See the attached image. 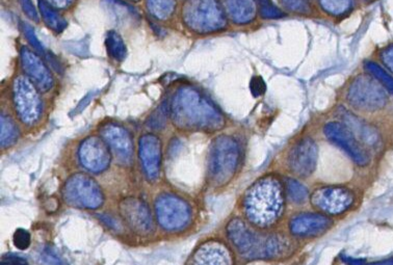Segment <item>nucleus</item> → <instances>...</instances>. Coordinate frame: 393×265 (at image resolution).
<instances>
[{
    "instance_id": "ea45409f",
    "label": "nucleus",
    "mask_w": 393,
    "mask_h": 265,
    "mask_svg": "<svg viewBox=\"0 0 393 265\" xmlns=\"http://www.w3.org/2000/svg\"><path fill=\"white\" fill-rule=\"evenodd\" d=\"M69 49H71L70 51H74V50L77 51V49H80V51H82V53H84V55H87V46H85V43L84 41H80V42L75 43V44H74L73 43V44L70 45V47H69ZM76 51H75V53H76Z\"/></svg>"
},
{
    "instance_id": "c756f323",
    "label": "nucleus",
    "mask_w": 393,
    "mask_h": 265,
    "mask_svg": "<svg viewBox=\"0 0 393 265\" xmlns=\"http://www.w3.org/2000/svg\"><path fill=\"white\" fill-rule=\"evenodd\" d=\"M260 15L266 19L284 17V13L280 11L271 0H258Z\"/></svg>"
},
{
    "instance_id": "aec40b11",
    "label": "nucleus",
    "mask_w": 393,
    "mask_h": 265,
    "mask_svg": "<svg viewBox=\"0 0 393 265\" xmlns=\"http://www.w3.org/2000/svg\"><path fill=\"white\" fill-rule=\"evenodd\" d=\"M338 114L343 122L345 123V127L352 132L357 141H361L368 146H375L378 144V134L372 126L368 125L365 121L361 120L358 117L343 107L339 109Z\"/></svg>"
},
{
    "instance_id": "c9c22d12",
    "label": "nucleus",
    "mask_w": 393,
    "mask_h": 265,
    "mask_svg": "<svg viewBox=\"0 0 393 265\" xmlns=\"http://www.w3.org/2000/svg\"><path fill=\"white\" fill-rule=\"evenodd\" d=\"M251 92L255 97L258 96L264 95V92H266L267 87L264 84V80L259 76H255L252 80H251L250 85Z\"/></svg>"
},
{
    "instance_id": "9d476101",
    "label": "nucleus",
    "mask_w": 393,
    "mask_h": 265,
    "mask_svg": "<svg viewBox=\"0 0 393 265\" xmlns=\"http://www.w3.org/2000/svg\"><path fill=\"white\" fill-rule=\"evenodd\" d=\"M119 212L127 226L139 235H150L155 225L149 206L138 198H126L119 204Z\"/></svg>"
},
{
    "instance_id": "37998d69",
    "label": "nucleus",
    "mask_w": 393,
    "mask_h": 265,
    "mask_svg": "<svg viewBox=\"0 0 393 265\" xmlns=\"http://www.w3.org/2000/svg\"><path fill=\"white\" fill-rule=\"evenodd\" d=\"M349 264L351 265H365L363 260L349 259Z\"/></svg>"
},
{
    "instance_id": "6e6552de",
    "label": "nucleus",
    "mask_w": 393,
    "mask_h": 265,
    "mask_svg": "<svg viewBox=\"0 0 393 265\" xmlns=\"http://www.w3.org/2000/svg\"><path fill=\"white\" fill-rule=\"evenodd\" d=\"M386 100L387 96L383 87L366 75L355 78L348 90L350 104L361 111H377L386 104Z\"/></svg>"
},
{
    "instance_id": "f8f14e48",
    "label": "nucleus",
    "mask_w": 393,
    "mask_h": 265,
    "mask_svg": "<svg viewBox=\"0 0 393 265\" xmlns=\"http://www.w3.org/2000/svg\"><path fill=\"white\" fill-rule=\"evenodd\" d=\"M78 157L82 167L98 174L104 172L111 165V148L102 138L90 136L80 144Z\"/></svg>"
},
{
    "instance_id": "b1692460",
    "label": "nucleus",
    "mask_w": 393,
    "mask_h": 265,
    "mask_svg": "<svg viewBox=\"0 0 393 265\" xmlns=\"http://www.w3.org/2000/svg\"><path fill=\"white\" fill-rule=\"evenodd\" d=\"M105 45L109 55L117 60H123L126 58L127 48L122 38L116 31H109L105 38Z\"/></svg>"
},
{
    "instance_id": "f257e3e1",
    "label": "nucleus",
    "mask_w": 393,
    "mask_h": 265,
    "mask_svg": "<svg viewBox=\"0 0 393 265\" xmlns=\"http://www.w3.org/2000/svg\"><path fill=\"white\" fill-rule=\"evenodd\" d=\"M173 124L185 131L213 132L223 129L225 118L217 105L199 90L183 87L170 104Z\"/></svg>"
},
{
    "instance_id": "a211bd4d",
    "label": "nucleus",
    "mask_w": 393,
    "mask_h": 265,
    "mask_svg": "<svg viewBox=\"0 0 393 265\" xmlns=\"http://www.w3.org/2000/svg\"><path fill=\"white\" fill-rule=\"evenodd\" d=\"M20 55L22 68L28 80L39 91H49L53 85V77L41 58L26 47H22Z\"/></svg>"
},
{
    "instance_id": "473e14b6",
    "label": "nucleus",
    "mask_w": 393,
    "mask_h": 265,
    "mask_svg": "<svg viewBox=\"0 0 393 265\" xmlns=\"http://www.w3.org/2000/svg\"><path fill=\"white\" fill-rule=\"evenodd\" d=\"M22 29H23L24 35H26V39L28 40L29 44L33 47V49L40 55H44V48H43L42 44L38 40V38L36 37L33 28L29 26L28 24L22 23Z\"/></svg>"
},
{
    "instance_id": "ddd939ff",
    "label": "nucleus",
    "mask_w": 393,
    "mask_h": 265,
    "mask_svg": "<svg viewBox=\"0 0 393 265\" xmlns=\"http://www.w3.org/2000/svg\"><path fill=\"white\" fill-rule=\"evenodd\" d=\"M323 132L328 140L334 145L338 146L345 153L349 154L357 165L365 167L370 163L367 153L345 125L339 123H329L325 126Z\"/></svg>"
},
{
    "instance_id": "4be33fe9",
    "label": "nucleus",
    "mask_w": 393,
    "mask_h": 265,
    "mask_svg": "<svg viewBox=\"0 0 393 265\" xmlns=\"http://www.w3.org/2000/svg\"><path fill=\"white\" fill-rule=\"evenodd\" d=\"M38 4H39L43 19L49 28L56 33H60L66 28V21L53 10V6H50L46 0H38Z\"/></svg>"
},
{
    "instance_id": "79ce46f5",
    "label": "nucleus",
    "mask_w": 393,
    "mask_h": 265,
    "mask_svg": "<svg viewBox=\"0 0 393 265\" xmlns=\"http://www.w3.org/2000/svg\"><path fill=\"white\" fill-rule=\"evenodd\" d=\"M368 265H393V259L384 260V261L375 262Z\"/></svg>"
},
{
    "instance_id": "4468645a",
    "label": "nucleus",
    "mask_w": 393,
    "mask_h": 265,
    "mask_svg": "<svg viewBox=\"0 0 393 265\" xmlns=\"http://www.w3.org/2000/svg\"><path fill=\"white\" fill-rule=\"evenodd\" d=\"M318 149L311 139H304L294 146L289 155V167L294 174L308 177L314 172L318 163Z\"/></svg>"
},
{
    "instance_id": "f3484780",
    "label": "nucleus",
    "mask_w": 393,
    "mask_h": 265,
    "mask_svg": "<svg viewBox=\"0 0 393 265\" xmlns=\"http://www.w3.org/2000/svg\"><path fill=\"white\" fill-rule=\"evenodd\" d=\"M139 156L148 180L158 178L161 165V141L154 134L141 136L139 141Z\"/></svg>"
},
{
    "instance_id": "e433bc0d",
    "label": "nucleus",
    "mask_w": 393,
    "mask_h": 265,
    "mask_svg": "<svg viewBox=\"0 0 393 265\" xmlns=\"http://www.w3.org/2000/svg\"><path fill=\"white\" fill-rule=\"evenodd\" d=\"M1 265H28V264L24 258L9 254L2 257Z\"/></svg>"
},
{
    "instance_id": "393cba45",
    "label": "nucleus",
    "mask_w": 393,
    "mask_h": 265,
    "mask_svg": "<svg viewBox=\"0 0 393 265\" xmlns=\"http://www.w3.org/2000/svg\"><path fill=\"white\" fill-rule=\"evenodd\" d=\"M175 0H147L148 9L157 19H168L175 10Z\"/></svg>"
},
{
    "instance_id": "58836bf2",
    "label": "nucleus",
    "mask_w": 393,
    "mask_h": 265,
    "mask_svg": "<svg viewBox=\"0 0 393 265\" xmlns=\"http://www.w3.org/2000/svg\"><path fill=\"white\" fill-rule=\"evenodd\" d=\"M50 6L58 9H65L70 6L73 0H46Z\"/></svg>"
},
{
    "instance_id": "bb28decb",
    "label": "nucleus",
    "mask_w": 393,
    "mask_h": 265,
    "mask_svg": "<svg viewBox=\"0 0 393 265\" xmlns=\"http://www.w3.org/2000/svg\"><path fill=\"white\" fill-rule=\"evenodd\" d=\"M286 192L291 201L296 204H303L308 199V190L295 179H287Z\"/></svg>"
},
{
    "instance_id": "2eb2a0df",
    "label": "nucleus",
    "mask_w": 393,
    "mask_h": 265,
    "mask_svg": "<svg viewBox=\"0 0 393 265\" xmlns=\"http://www.w3.org/2000/svg\"><path fill=\"white\" fill-rule=\"evenodd\" d=\"M101 138L107 141L121 163H130L134 157V143L129 132L121 125L109 123L100 128Z\"/></svg>"
},
{
    "instance_id": "2f4dec72",
    "label": "nucleus",
    "mask_w": 393,
    "mask_h": 265,
    "mask_svg": "<svg viewBox=\"0 0 393 265\" xmlns=\"http://www.w3.org/2000/svg\"><path fill=\"white\" fill-rule=\"evenodd\" d=\"M31 234L28 231L24 230V229H18L16 231L14 237H13V242H14L15 247L19 250H26L29 246H31Z\"/></svg>"
},
{
    "instance_id": "4c0bfd02",
    "label": "nucleus",
    "mask_w": 393,
    "mask_h": 265,
    "mask_svg": "<svg viewBox=\"0 0 393 265\" xmlns=\"http://www.w3.org/2000/svg\"><path fill=\"white\" fill-rule=\"evenodd\" d=\"M381 58L385 66L393 72V45L388 46L387 48L382 51Z\"/></svg>"
},
{
    "instance_id": "f03ea898",
    "label": "nucleus",
    "mask_w": 393,
    "mask_h": 265,
    "mask_svg": "<svg viewBox=\"0 0 393 265\" xmlns=\"http://www.w3.org/2000/svg\"><path fill=\"white\" fill-rule=\"evenodd\" d=\"M284 188L279 179L266 176L253 183L242 198L247 220L258 228H271L284 212Z\"/></svg>"
},
{
    "instance_id": "cd10ccee",
    "label": "nucleus",
    "mask_w": 393,
    "mask_h": 265,
    "mask_svg": "<svg viewBox=\"0 0 393 265\" xmlns=\"http://www.w3.org/2000/svg\"><path fill=\"white\" fill-rule=\"evenodd\" d=\"M366 70L370 72L375 78L390 92L393 93V78L392 76L388 75L379 65L375 64L372 62H366L365 63Z\"/></svg>"
},
{
    "instance_id": "dca6fc26",
    "label": "nucleus",
    "mask_w": 393,
    "mask_h": 265,
    "mask_svg": "<svg viewBox=\"0 0 393 265\" xmlns=\"http://www.w3.org/2000/svg\"><path fill=\"white\" fill-rule=\"evenodd\" d=\"M232 252L223 242L208 240L203 242L188 258L185 265H233Z\"/></svg>"
},
{
    "instance_id": "20e7f679",
    "label": "nucleus",
    "mask_w": 393,
    "mask_h": 265,
    "mask_svg": "<svg viewBox=\"0 0 393 265\" xmlns=\"http://www.w3.org/2000/svg\"><path fill=\"white\" fill-rule=\"evenodd\" d=\"M239 147L232 136H220L213 140L208 156V178L215 186H223L235 176L239 163Z\"/></svg>"
},
{
    "instance_id": "1a4fd4ad",
    "label": "nucleus",
    "mask_w": 393,
    "mask_h": 265,
    "mask_svg": "<svg viewBox=\"0 0 393 265\" xmlns=\"http://www.w3.org/2000/svg\"><path fill=\"white\" fill-rule=\"evenodd\" d=\"M17 116L26 125H33L42 114V100L37 87L26 77H18L13 87Z\"/></svg>"
},
{
    "instance_id": "6ab92c4d",
    "label": "nucleus",
    "mask_w": 393,
    "mask_h": 265,
    "mask_svg": "<svg viewBox=\"0 0 393 265\" xmlns=\"http://www.w3.org/2000/svg\"><path fill=\"white\" fill-rule=\"evenodd\" d=\"M332 221L322 215L306 213L291 220L289 229L294 235L298 237H313L323 234L331 227Z\"/></svg>"
},
{
    "instance_id": "a19ab883",
    "label": "nucleus",
    "mask_w": 393,
    "mask_h": 265,
    "mask_svg": "<svg viewBox=\"0 0 393 265\" xmlns=\"http://www.w3.org/2000/svg\"><path fill=\"white\" fill-rule=\"evenodd\" d=\"M93 96L94 93H90L89 95H87V97L84 99V101L80 103V107H78V109H80V111L84 109L85 107H87V103H89L90 101H91V99L93 98Z\"/></svg>"
},
{
    "instance_id": "5701e85b",
    "label": "nucleus",
    "mask_w": 393,
    "mask_h": 265,
    "mask_svg": "<svg viewBox=\"0 0 393 265\" xmlns=\"http://www.w3.org/2000/svg\"><path fill=\"white\" fill-rule=\"evenodd\" d=\"M19 136V131H18L17 125L13 119H11L9 116H1V136H0V141H1L2 149H6V148L11 147L14 145Z\"/></svg>"
},
{
    "instance_id": "c85d7f7f",
    "label": "nucleus",
    "mask_w": 393,
    "mask_h": 265,
    "mask_svg": "<svg viewBox=\"0 0 393 265\" xmlns=\"http://www.w3.org/2000/svg\"><path fill=\"white\" fill-rule=\"evenodd\" d=\"M168 114H170V107H168L167 103H163L148 119V127L155 130L165 127Z\"/></svg>"
},
{
    "instance_id": "72a5a7b5",
    "label": "nucleus",
    "mask_w": 393,
    "mask_h": 265,
    "mask_svg": "<svg viewBox=\"0 0 393 265\" xmlns=\"http://www.w3.org/2000/svg\"><path fill=\"white\" fill-rule=\"evenodd\" d=\"M43 260L48 265H63L60 256L53 248H45L42 254Z\"/></svg>"
},
{
    "instance_id": "423d86ee",
    "label": "nucleus",
    "mask_w": 393,
    "mask_h": 265,
    "mask_svg": "<svg viewBox=\"0 0 393 265\" xmlns=\"http://www.w3.org/2000/svg\"><path fill=\"white\" fill-rule=\"evenodd\" d=\"M63 199L72 207L97 210L104 202L100 186L84 173L72 175L63 188Z\"/></svg>"
},
{
    "instance_id": "0eeeda50",
    "label": "nucleus",
    "mask_w": 393,
    "mask_h": 265,
    "mask_svg": "<svg viewBox=\"0 0 393 265\" xmlns=\"http://www.w3.org/2000/svg\"><path fill=\"white\" fill-rule=\"evenodd\" d=\"M154 208L157 222L167 231L183 230L192 219L190 205L175 195H159Z\"/></svg>"
},
{
    "instance_id": "39448f33",
    "label": "nucleus",
    "mask_w": 393,
    "mask_h": 265,
    "mask_svg": "<svg viewBox=\"0 0 393 265\" xmlns=\"http://www.w3.org/2000/svg\"><path fill=\"white\" fill-rule=\"evenodd\" d=\"M183 16L185 26L195 33H210L226 28V16L217 0H188Z\"/></svg>"
},
{
    "instance_id": "412c9836",
    "label": "nucleus",
    "mask_w": 393,
    "mask_h": 265,
    "mask_svg": "<svg viewBox=\"0 0 393 265\" xmlns=\"http://www.w3.org/2000/svg\"><path fill=\"white\" fill-rule=\"evenodd\" d=\"M227 14L235 23L244 24L252 21L256 15L254 0H224Z\"/></svg>"
},
{
    "instance_id": "7ed1b4c3",
    "label": "nucleus",
    "mask_w": 393,
    "mask_h": 265,
    "mask_svg": "<svg viewBox=\"0 0 393 265\" xmlns=\"http://www.w3.org/2000/svg\"><path fill=\"white\" fill-rule=\"evenodd\" d=\"M226 232L235 250L244 259H277L289 255L293 249L286 237L260 234L237 217L229 222Z\"/></svg>"
},
{
    "instance_id": "7c9ffc66",
    "label": "nucleus",
    "mask_w": 393,
    "mask_h": 265,
    "mask_svg": "<svg viewBox=\"0 0 393 265\" xmlns=\"http://www.w3.org/2000/svg\"><path fill=\"white\" fill-rule=\"evenodd\" d=\"M281 4L291 12L307 14L311 10V0H279Z\"/></svg>"
},
{
    "instance_id": "a878e982",
    "label": "nucleus",
    "mask_w": 393,
    "mask_h": 265,
    "mask_svg": "<svg viewBox=\"0 0 393 265\" xmlns=\"http://www.w3.org/2000/svg\"><path fill=\"white\" fill-rule=\"evenodd\" d=\"M325 12L333 16H343L352 10V0H318Z\"/></svg>"
},
{
    "instance_id": "f704fd0d",
    "label": "nucleus",
    "mask_w": 393,
    "mask_h": 265,
    "mask_svg": "<svg viewBox=\"0 0 393 265\" xmlns=\"http://www.w3.org/2000/svg\"><path fill=\"white\" fill-rule=\"evenodd\" d=\"M20 6H21L22 10L26 13L29 19L33 20V21L39 22V15H38L37 10H36L35 6H33L31 0H19Z\"/></svg>"
},
{
    "instance_id": "9b49d317",
    "label": "nucleus",
    "mask_w": 393,
    "mask_h": 265,
    "mask_svg": "<svg viewBox=\"0 0 393 265\" xmlns=\"http://www.w3.org/2000/svg\"><path fill=\"white\" fill-rule=\"evenodd\" d=\"M310 201L316 210L336 215L351 207L354 203V195L351 190L341 186H328L313 192Z\"/></svg>"
}]
</instances>
